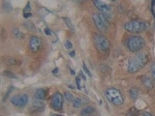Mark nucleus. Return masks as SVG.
<instances>
[{
    "mask_svg": "<svg viewBox=\"0 0 155 116\" xmlns=\"http://www.w3.org/2000/svg\"><path fill=\"white\" fill-rule=\"evenodd\" d=\"M148 57L144 53H139L129 60L128 72L136 73L140 70L147 63Z\"/></svg>",
    "mask_w": 155,
    "mask_h": 116,
    "instance_id": "obj_1",
    "label": "nucleus"
},
{
    "mask_svg": "<svg viewBox=\"0 0 155 116\" xmlns=\"http://www.w3.org/2000/svg\"><path fill=\"white\" fill-rule=\"evenodd\" d=\"M106 98L109 100V102L115 105H121L124 103V98L122 96V94L118 89L116 88H109L106 91Z\"/></svg>",
    "mask_w": 155,
    "mask_h": 116,
    "instance_id": "obj_2",
    "label": "nucleus"
},
{
    "mask_svg": "<svg viewBox=\"0 0 155 116\" xmlns=\"http://www.w3.org/2000/svg\"><path fill=\"white\" fill-rule=\"evenodd\" d=\"M144 45V40L140 37H132L127 40V47L131 52H138Z\"/></svg>",
    "mask_w": 155,
    "mask_h": 116,
    "instance_id": "obj_3",
    "label": "nucleus"
},
{
    "mask_svg": "<svg viewBox=\"0 0 155 116\" xmlns=\"http://www.w3.org/2000/svg\"><path fill=\"white\" fill-rule=\"evenodd\" d=\"M124 27H125V30L130 33L140 34L146 30L147 26L143 22L138 21V20H131L126 23Z\"/></svg>",
    "mask_w": 155,
    "mask_h": 116,
    "instance_id": "obj_4",
    "label": "nucleus"
},
{
    "mask_svg": "<svg viewBox=\"0 0 155 116\" xmlns=\"http://www.w3.org/2000/svg\"><path fill=\"white\" fill-rule=\"evenodd\" d=\"M92 19H93L95 27L99 31L102 33L106 32L109 26V23L103 15L101 13H94L92 15Z\"/></svg>",
    "mask_w": 155,
    "mask_h": 116,
    "instance_id": "obj_5",
    "label": "nucleus"
},
{
    "mask_svg": "<svg viewBox=\"0 0 155 116\" xmlns=\"http://www.w3.org/2000/svg\"><path fill=\"white\" fill-rule=\"evenodd\" d=\"M94 42L97 49L102 52L108 51L110 48V42L107 38L102 35L99 34H95L94 36Z\"/></svg>",
    "mask_w": 155,
    "mask_h": 116,
    "instance_id": "obj_6",
    "label": "nucleus"
},
{
    "mask_svg": "<svg viewBox=\"0 0 155 116\" xmlns=\"http://www.w3.org/2000/svg\"><path fill=\"white\" fill-rule=\"evenodd\" d=\"M29 102V97L26 94L20 95H16V96L12 97L11 99V103L13 105L19 108H23L28 104Z\"/></svg>",
    "mask_w": 155,
    "mask_h": 116,
    "instance_id": "obj_7",
    "label": "nucleus"
},
{
    "mask_svg": "<svg viewBox=\"0 0 155 116\" xmlns=\"http://www.w3.org/2000/svg\"><path fill=\"white\" fill-rule=\"evenodd\" d=\"M63 95L61 93H55L54 96L51 98V107L54 109L55 111H61L62 109V105H63Z\"/></svg>",
    "mask_w": 155,
    "mask_h": 116,
    "instance_id": "obj_8",
    "label": "nucleus"
},
{
    "mask_svg": "<svg viewBox=\"0 0 155 116\" xmlns=\"http://www.w3.org/2000/svg\"><path fill=\"white\" fill-rule=\"evenodd\" d=\"M29 45H30V50L35 53V52H37L41 48V40L37 37H32L30 39Z\"/></svg>",
    "mask_w": 155,
    "mask_h": 116,
    "instance_id": "obj_9",
    "label": "nucleus"
},
{
    "mask_svg": "<svg viewBox=\"0 0 155 116\" xmlns=\"http://www.w3.org/2000/svg\"><path fill=\"white\" fill-rule=\"evenodd\" d=\"M93 3L94 5H95V7L99 9V10H100L101 12H105V13H108V12H109L111 11L110 5L105 3V2H102L100 0H93Z\"/></svg>",
    "mask_w": 155,
    "mask_h": 116,
    "instance_id": "obj_10",
    "label": "nucleus"
},
{
    "mask_svg": "<svg viewBox=\"0 0 155 116\" xmlns=\"http://www.w3.org/2000/svg\"><path fill=\"white\" fill-rule=\"evenodd\" d=\"M33 108H34V111H41L44 109V104L41 102V100H39V99H36L34 102H33V105H32Z\"/></svg>",
    "mask_w": 155,
    "mask_h": 116,
    "instance_id": "obj_11",
    "label": "nucleus"
},
{
    "mask_svg": "<svg viewBox=\"0 0 155 116\" xmlns=\"http://www.w3.org/2000/svg\"><path fill=\"white\" fill-rule=\"evenodd\" d=\"M34 96H35L36 99H39V100L41 101L45 100V98H46V92H45V90L40 88L36 92Z\"/></svg>",
    "mask_w": 155,
    "mask_h": 116,
    "instance_id": "obj_12",
    "label": "nucleus"
},
{
    "mask_svg": "<svg viewBox=\"0 0 155 116\" xmlns=\"http://www.w3.org/2000/svg\"><path fill=\"white\" fill-rule=\"evenodd\" d=\"M138 95H139V90L136 88H132L130 90V96L131 99L135 101L137 98Z\"/></svg>",
    "mask_w": 155,
    "mask_h": 116,
    "instance_id": "obj_13",
    "label": "nucleus"
},
{
    "mask_svg": "<svg viewBox=\"0 0 155 116\" xmlns=\"http://www.w3.org/2000/svg\"><path fill=\"white\" fill-rule=\"evenodd\" d=\"M12 34H13V36L16 39H19V40H22V39H23L25 37L24 34L17 28H14L12 30Z\"/></svg>",
    "mask_w": 155,
    "mask_h": 116,
    "instance_id": "obj_14",
    "label": "nucleus"
},
{
    "mask_svg": "<svg viewBox=\"0 0 155 116\" xmlns=\"http://www.w3.org/2000/svg\"><path fill=\"white\" fill-rule=\"evenodd\" d=\"M95 111V108L92 107H86L84 109H82L81 111V115H88V114H91Z\"/></svg>",
    "mask_w": 155,
    "mask_h": 116,
    "instance_id": "obj_15",
    "label": "nucleus"
},
{
    "mask_svg": "<svg viewBox=\"0 0 155 116\" xmlns=\"http://www.w3.org/2000/svg\"><path fill=\"white\" fill-rule=\"evenodd\" d=\"M143 84L147 88H152L153 86V84L151 80L148 77H144L143 80Z\"/></svg>",
    "mask_w": 155,
    "mask_h": 116,
    "instance_id": "obj_16",
    "label": "nucleus"
},
{
    "mask_svg": "<svg viewBox=\"0 0 155 116\" xmlns=\"http://www.w3.org/2000/svg\"><path fill=\"white\" fill-rule=\"evenodd\" d=\"M24 27L27 29V30H30V31H35L36 28L34 27V23L31 22H26L24 23Z\"/></svg>",
    "mask_w": 155,
    "mask_h": 116,
    "instance_id": "obj_17",
    "label": "nucleus"
},
{
    "mask_svg": "<svg viewBox=\"0 0 155 116\" xmlns=\"http://www.w3.org/2000/svg\"><path fill=\"white\" fill-rule=\"evenodd\" d=\"M64 22H65V23L67 24L68 27L72 32H74V25H73V23H71V21L70 19H69L68 18H64Z\"/></svg>",
    "mask_w": 155,
    "mask_h": 116,
    "instance_id": "obj_18",
    "label": "nucleus"
},
{
    "mask_svg": "<svg viewBox=\"0 0 155 116\" xmlns=\"http://www.w3.org/2000/svg\"><path fill=\"white\" fill-rule=\"evenodd\" d=\"M81 104H82V102H81V98H76L73 101V107L76 108L81 107Z\"/></svg>",
    "mask_w": 155,
    "mask_h": 116,
    "instance_id": "obj_19",
    "label": "nucleus"
},
{
    "mask_svg": "<svg viewBox=\"0 0 155 116\" xmlns=\"http://www.w3.org/2000/svg\"><path fill=\"white\" fill-rule=\"evenodd\" d=\"M2 74H3L4 76L9 77V78H11V79H12V78H13V79H16V78H17V77H16L13 73L10 72V71H4Z\"/></svg>",
    "mask_w": 155,
    "mask_h": 116,
    "instance_id": "obj_20",
    "label": "nucleus"
},
{
    "mask_svg": "<svg viewBox=\"0 0 155 116\" xmlns=\"http://www.w3.org/2000/svg\"><path fill=\"white\" fill-rule=\"evenodd\" d=\"M64 98H65V99L68 102H73L74 100V96L70 92H65V94H64Z\"/></svg>",
    "mask_w": 155,
    "mask_h": 116,
    "instance_id": "obj_21",
    "label": "nucleus"
},
{
    "mask_svg": "<svg viewBox=\"0 0 155 116\" xmlns=\"http://www.w3.org/2000/svg\"><path fill=\"white\" fill-rule=\"evenodd\" d=\"M13 89H14V87H13V86H10V88H9V90H8V92H6V94H5V97H4L3 102H5V101L6 100V99H7V98H8V97H9V95H10L11 92H12V91H13Z\"/></svg>",
    "mask_w": 155,
    "mask_h": 116,
    "instance_id": "obj_22",
    "label": "nucleus"
},
{
    "mask_svg": "<svg viewBox=\"0 0 155 116\" xmlns=\"http://www.w3.org/2000/svg\"><path fill=\"white\" fill-rule=\"evenodd\" d=\"M30 10H31V7H30V2H27V6H26V7H25V9H23V12H24V13L30 12Z\"/></svg>",
    "mask_w": 155,
    "mask_h": 116,
    "instance_id": "obj_23",
    "label": "nucleus"
},
{
    "mask_svg": "<svg viewBox=\"0 0 155 116\" xmlns=\"http://www.w3.org/2000/svg\"><path fill=\"white\" fill-rule=\"evenodd\" d=\"M83 68H84V70H85V72L87 73V74H88L89 77H92V74H91V72L89 71V70L88 69V67H87V66L85 65V63H83Z\"/></svg>",
    "mask_w": 155,
    "mask_h": 116,
    "instance_id": "obj_24",
    "label": "nucleus"
},
{
    "mask_svg": "<svg viewBox=\"0 0 155 116\" xmlns=\"http://www.w3.org/2000/svg\"><path fill=\"white\" fill-rule=\"evenodd\" d=\"M65 47L67 48L68 50L71 49V48H72V44L71 43V41H69V40L66 41V42H65Z\"/></svg>",
    "mask_w": 155,
    "mask_h": 116,
    "instance_id": "obj_25",
    "label": "nucleus"
},
{
    "mask_svg": "<svg viewBox=\"0 0 155 116\" xmlns=\"http://www.w3.org/2000/svg\"><path fill=\"white\" fill-rule=\"evenodd\" d=\"M80 81H81V80H80V77H76V84H77V86H78V89H81V85H80Z\"/></svg>",
    "mask_w": 155,
    "mask_h": 116,
    "instance_id": "obj_26",
    "label": "nucleus"
},
{
    "mask_svg": "<svg viewBox=\"0 0 155 116\" xmlns=\"http://www.w3.org/2000/svg\"><path fill=\"white\" fill-rule=\"evenodd\" d=\"M151 72H152V76H153V79L155 80V64H153V66H152Z\"/></svg>",
    "mask_w": 155,
    "mask_h": 116,
    "instance_id": "obj_27",
    "label": "nucleus"
},
{
    "mask_svg": "<svg viewBox=\"0 0 155 116\" xmlns=\"http://www.w3.org/2000/svg\"><path fill=\"white\" fill-rule=\"evenodd\" d=\"M30 16H32L31 12H27V13H24V14H23V17L26 18V19H28Z\"/></svg>",
    "mask_w": 155,
    "mask_h": 116,
    "instance_id": "obj_28",
    "label": "nucleus"
},
{
    "mask_svg": "<svg viewBox=\"0 0 155 116\" xmlns=\"http://www.w3.org/2000/svg\"><path fill=\"white\" fill-rule=\"evenodd\" d=\"M44 33H45V34H47V35H51V30H50V29H48V28H46L45 29V30H44Z\"/></svg>",
    "mask_w": 155,
    "mask_h": 116,
    "instance_id": "obj_29",
    "label": "nucleus"
},
{
    "mask_svg": "<svg viewBox=\"0 0 155 116\" xmlns=\"http://www.w3.org/2000/svg\"><path fill=\"white\" fill-rule=\"evenodd\" d=\"M74 55H75V52H74V50H73V51H71V52L70 53V56H74Z\"/></svg>",
    "mask_w": 155,
    "mask_h": 116,
    "instance_id": "obj_30",
    "label": "nucleus"
},
{
    "mask_svg": "<svg viewBox=\"0 0 155 116\" xmlns=\"http://www.w3.org/2000/svg\"><path fill=\"white\" fill-rule=\"evenodd\" d=\"M71 74H72V75H74V74H75V73H74V71L73 70H71Z\"/></svg>",
    "mask_w": 155,
    "mask_h": 116,
    "instance_id": "obj_31",
    "label": "nucleus"
},
{
    "mask_svg": "<svg viewBox=\"0 0 155 116\" xmlns=\"http://www.w3.org/2000/svg\"><path fill=\"white\" fill-rule=\"evenodd\" d=\"M58 68H55L54 70H53V73H54V74H55V73L58 72Z\"/></svg>",
    "mask_w": 155,
    "mask_h": 116,
    "instance_id": "obj_32",
    "label": "nucleus"
},
{
    "mask_svg": "<svg viewBox=\"0 0 155 116\" xmlns=\"http://www.w3.org/2000/svg\"><path fill=\"white\" fill-rule=\"evenodd\" d=\"M145 115H152L151 114H150V113H149V114H148V113H145Z\"/></svg>",
    "mask_w": 155,
    "mask_h": 116,
    "instance_id": "obj_33",
    "label": "nucleus"
},
{
    "mask_svg": "<svg viewBox=\"0 0 155 116\" xmlns=\"http://www.w3.org/2000/svg\"><path fill=\"white\" fill-rule=\"evenodd\" d=\"M113 1H115V0H113Z\"/></svg>",
    "mask_w": 155,
    "mask_h": 116,
    "instance_id": "obj_34",
    "label": "nucleus"
}]
</instances>
